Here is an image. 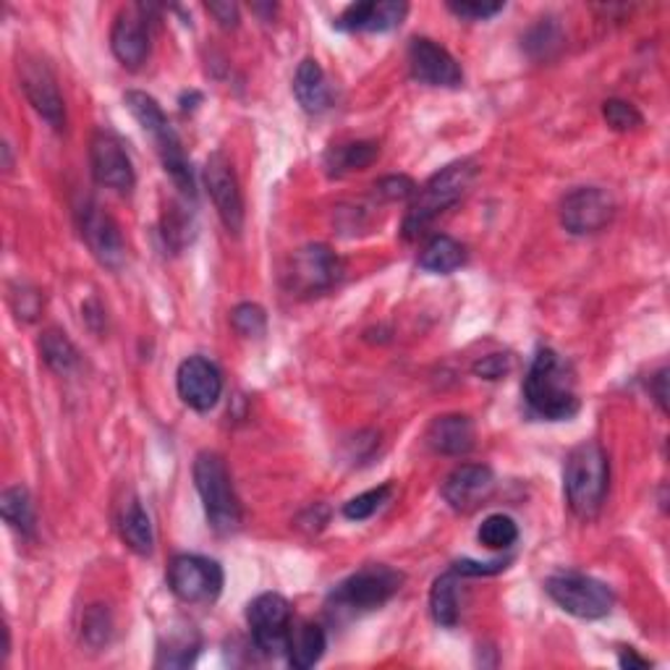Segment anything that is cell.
I'll return each mask as SVG.
<instances>
[{
	"mask_svg": "<svg viewBox=\"0 0 670 670\" xmlns=\"http://www.w3.org/2000/svg\"><path fill=\"white\" fill-rule=\"evenodd\" d=\"M524 401L540 420L563 422L579 412L577 377L571 364L553 348H540L524 377Z\"/></svg>",
	"mask_w": 670,
	"mask_h": 670,
	"instance_id": "cell-1",
	"label": "cell"
},
{
	"mask_svg": "<svg viewBox=\"0 0 670 670\" xmlns=\"http://www.w3.org/2000/svg\"><path fill=\"white\" fill-rule=\"evenodd\" d=\"M610 482V464L608 453L600 443L584 441L577 449H571L565 456L563 469V490L565 503L573 511V516L590 521L600 513L608 495Z\"/></svg>",
	"mask_w": 670,
	"mask_h": 670,
	"instance_id": "cell-2",
	"label": "cell"
},
{
	"mask_svg": "<svg viewBox=\"0 0 670 670\" xmlns=\"http://www.w3.org/2000/svg\"><path fill=\"white\" fill-rule=\"evenodd\" d=\"M474 176H476L474 162L459 160V162H451V166H445L443 170H437L422 189H416L414 203L408 205V213L404 218V228H401L404 230L406 242L420 238L437 215L456 205L469 191Z\"/></svg>",
	"mask_w": 670,
	"mask_h": 670,
	"instance_id": "cell-3",
	"label": "cell"
},
{
	"mask_svg": "<svg viewBox=\"0 0 670 670\" xmlns=\"http://www.w3.org/2000/svg\"><path fill=\"white\" fill-rule=\"evenodd\" d=\"M195 485L213 530L218 534H234L242 526V503L236 497L226 461L218 453L203 451L195 459Z\"/></svg>",
	"mask_w": 670,
	"mask_h": 670,
	"instance_id": "cell-4",
	"label": "cell"
},
{
	"mask_svg": "<svg viewBox=\"0 0 670 670\" xmlns=\"http://www.w3.org/2000/svg\"><path fill=\"white\" fill-rule=\"evenodd\" d=\"M545 592L558 608L577 618H584V621L605 618L615 605V594L608 584L579 571L553 573L545 582Z\"/></svg>",
	"mask_w": 670,
	"mask_h": 670,
	"instance_id": "cell-5",
	"label": "cell"
},
{
	"mask_svg": "<svg viewBox=\"0 0 670 670\" xmlns=\"http://www.w3.org/2000/svg\"><path fill=\"white\" fill-rule=\"evenodd\" d=\"M401 584H404V573L391 569V565H364L335 587L331 592V605L335 610H348V613L375 610L385 605L401 590Z\"/></svg>",
	"mask_w": 670,
	"mask_h": 670,
	"instance_id": "cell-6",
	"label": "cell"
},
{
	"mask_svg": "<svg viewBox=\"0 0 670 670\" xmlns=\"http://www.w3.org/2000/svg\"><path fill=\"white\" fill-rule=\"evenodd\" d=\"M168 587L186 605L215 602L223 592V569L205 555H176L168 563Z\"/></svg>",
	"mask_w": 670,
	"mask_h": 670,
	"instance_id": "cell-7",
	"label": "cell"
},
{
	"mask_svg": "<svg viewBox=\"0 0 670 670\" xmlns=\"http://www.w3.org/2000/svg\"><path fill=\"white\" fill-rule=\"evenodd\" d=\"M247 623L257 650L265 654L286 652L288 634H292V605L275 592H265L249 602Z\"/></svg>",
	"mask_w": 670,
	"mask_h": 670,
	"instance_id": "cell-8",
	"label": "cell"
},
{
	"mask_svg": "<svg viewBox=\"0 0 670 670\" xmlns=\"http://www.w3.org/2000/svg\"><path fill=\"white\" fill-rule=\"evenodd\" d=\"M615 203L600 186H582L565 195L561 203V223L573 236H592L613 220Z\"/></svg>",
	"mask_w": 670,
	"mask_h": 670,
	"instance_id": "cell-9",
	"label": "cell"
},
{
	"mask_svg": "<svg viewBox=\"0 0 670 670\" xmlns=\"http://www.w3.org/2000/svg\"><path fill=\"white\" fill-rule=\"evenodd\" d=\"M79 218V230L81 238L87 242L89 252L98 257L100 265L110 267V270H118L126 259V244L121 230H118L116 220L102 210L98 203L92 199H85L81 207L77 210Z\"/></svg>",
	"mask_w": 670,
	"mask_h": 670,
	"instance_id": "cell-10",
	"label": "cell"
},
{
	"mask_svg": "<svg viewBox=\"0 0 670 670\" xmlns=\"http://www.w3.org/2000/svg\"><path fill=\"white\" fill-rule=\"evenodd\" d=\"M19 81H21V89H24L29 106H32L45 121L53 126L56 131H61L66 126V108H63L61 92H58L56 77L53 71L48 69V63L40 61V58L24 56L19 61Z\"/></svg>",
	"mask_w": 670,
	"mask_h": 670,
	"instance_id": "cell-11",
	"label": "cell"
},
{
	"mask_svg": "<svg viewBox=\"0 0 670 670\" xmlns=\"http://www.w3.org/2000/svg\"><path fill=\"white\" fill-rule=\"evenodd\" d=\"M205 186L210 191L215 210H218L223 226L230 234H242L244 228V197L238 189V178L234 166L223 152H215L205 162Z\"/></svg>",
	"mask_w": 670,
	"mask_h": 670,
	"instance_id": "cell-12",
	"label": "cell"
},
{
	"mask_svg": "<svg viewBox=\"0 0 670 670\" xmlns=\"http://www.w3.org/2000/svg\"><path fill=\"white\" fill-rule=\"evenodd\" d=\"M344 278V263L325 244H309L292 259V288L299 294H319Z\"/></svg>",
	"mask_w": 670,
	"mask_h": 670,
	"instance_id": "cell-13",
	"label": "cell"
},
{
	"mask_svg": "<svg viewBox=\"0 0 670 670\" xmlns=\"http://www.w3.org/2000/svg\"><path fill=\"white\" fill-rule=\"evenodd\" d=\"M408 69L412 77L422 85L430 87H461L464 81V71L456 58H453L443 45H437L430 37H414L408 45Z\"/></svg>",
	"mask_w": 670,
	"mask_h": 670,
	"instance_id": "cell-14",
	"label": "cell"
},
{
	"mask_svg": "<svg viewBox=\"0 0 670 670\" xmlns=\"http://www.w3.org/2000/svg\"><path fill=\"white\" fill-rule=\"evenodd\" d=\"M178 396L195 412H210L220 401L223 393V375L210 359L205 356H189L178 364L176 372Z\"/></svg>",
	"mask_w": 670,
	"mask_h": 670,
	"instance_id": "cell-15",
	"label": "cell"
},
{
	"mask_svg": "<svg viewBox=\"0 0 670 670\" xmlns=\"http://www.w3.org/2000/svg\"><path fill=\"white\" fill-rule=\"evenodd\" d=\"M89 162H92L95 181L106 189L129 191L134 186V166L129 152L124 150L121 139L114 134H95L92 147H89Z\"/></svg>",
	"mask_w": 670,
	"mask_h": 670,
	"instance_id": "cell-16",
	"label": "cell"
},
{
	"mask_svg": "<svg viewBox=\"0 0 670 670\" xmlns=\"http://www.w3.org/2000/svg\"><path fill=\"white\" fill-rule=\"evenodd\" d=\"M495 487V474L490 466L464 464L445 476L443 497L453 511H472L487 501Z\"/></svg>",
	"mask_w": 670,
	"mask_h": 670,
	"instance_id": "cell-17",
	"label": "cell"
},
{
	"mask_svg": "<svg viewBox=\"0 0 670 670\" xmlns=\"http://www.w3.org/2000/svg\"><path fill=\"white\" fill-rule=\"evenodd\" d=\"M408 6L401 0H370L354 3L335 19V29L341 32H391L406 19Z\"/></svg>",
	"mask_w": 670,
	"mask_h": 670,
	"instance_id": "cell-18",
	"label": "cell"
},
{
	"mask_svg": "<svg viewBox=\"0 0 670 670\" xmlns=\"http://www.w3.org/2000/svg\"><path fill=\"white\" fill-rule=\"evenodd\" d=\"M110 50L126 69L137 71L150 56V32L139 9L121 11L110 29Z\"/></svg>",
	"mask_w": 670,
	"mask_h": 670,
	"instance_id": "cell-19",
	"label": "cell"
},
{
	"mask_svg": "<svg viewBox=\"0 0 670 670\" xmlns=\"http://www.w3.org/2000/svg\"><path fill=\"white\" fill-rule=\"evenodd\" d=\"M427 445L443 456H464L474 449V424L464 414H443L430 422Z\"/></svg>",
	"mask_w": 670,
	"mask_h": 670,
	"instance_id": "cell-20",
	"label": "cell"
},
{
	"mask_svg": "<svg viewBox=\"0 0 670 670\" xmlns=\"http://www.w3.org/2000/svg\"><path fill=\"white\" fill-rule=\"evenodd\" d=\"M294 95L307 114L317 116V114H325V110L331 108V102H333L331 87H327L323 66H319L315 58H304V61L299 63V69H296Z\"/></svg>",
	"mask_w": 670,
	"mask_h": 670,
	"instance_id": "cell-21",
	"label": "cell"
},
{
	"mask_svg": "<svg viewBox=\"0 0 670 670\" xmlns=\"http://www.w3.org/2000/svg\"><path fill=\"white\" fill-rule=\"evenodd\" d=\"M325 650H327V637L323 627H317V623H309V621L296 623V627L292 623V634H288V644H286L288 666L296 670H307L323 660Z\"/></svg>",
	"mask_w": 670,
	"mask_h": 670,
	"instance_id": "cell-22",
	"label": "cell"
},
{
	"mask_svg": "<svg viewBox=\"0 0 670 670\" xmlns=\"http://www.w3.org/2000/svg\"><path fill=\"white\" fill-rule=\"evenodd\" d=\"M118 532H121V540L126 542V548L134 550V553L152 555L155 550L152 521L147 516V511L141 509L137 497H129V501L124 503L121 516H118Z\"/></svg>",
	"mask_w": 670,
	"mask_h": 670,
	"instance_id": "cell-23",
	"label": "cell"
},
{
	"mask_svg": "<svg viewBox=\"0 0 670 670\" xmlns=\"http://www.w3.org/2000/svg\"><path fill=\"white\" fill-rule=\"evenodd\" d=\"M197 652H199V634L195 631V627L184 623L181 629L168 631V642L160 644L155 666L158 668H186L195 662Z\"/></svg>",
	"mask_w": 670,
	"mask_h": 670,
	"instance_id": "cell-24",
	"label": "cell"
},
{
	"mask_svg": "<svg viewBox=\"0 0 670 670\" xmlns=\"http://www.w3.org/2000/svg\"><path fill=\"white\" fill-rule=\"evenodd\" d=\"M466 263L464 244L451 236H435L420 255V267L435 275H449Z\"/></svg>",
	"mask_w": 670,
	"mask_h": 670,
	"instance_id": "cell-25",
	"label": "cell"
},
{
	"mask_svg": "<svg viewBox=\"0 0 670 670\" xmlns=\"http://www.w3.org/2000/svg\"><path fill=\"white\" fill-rule=\"evenodd\" d=\"M124 102H126V108H129V114L137 118V124L147 134H150L155 141L174 131V126L168 124V118H166V114H162V108L158 106V100L150 98L147 92L129 89V92L124 95Z\"/></svg>",
	"mask_w": 670,
	"mask_h": 670,
	"instance_id": "cell-26",
	"label": "cell"
},
{
	"mask_svg": "<svg viewBox=\"0 0 670 670\" xmlns=\"http://www.w3.org/2000/svg\"><path fill=\"white\" fill-rule=\"evenodd\" d=\"M0 511H3L6 524H9L11 530L21 532L24 538H32L37 516H35L32 495H29L27 487L13 485L9 490H3V495H0Z\"/></svg>",
	"mask_w": 670,
	"mask_h": 670,
	"instance_id": "cell-27",
	"label": "cell"
},
{
	"mask_svg": "<svg viewBox=\"0 0 670 670\" xmlns=\"http://www.w3.org/2000/svg\"><path fill=\"white\" fill-rule=\"evenodd\" d=\"M430 613H433L437 627L453 629L459 623V582L456 571L443 573L435 579L430 590Z\"/></svg>",
	"mask_w": 670,
	"mask_h": 670,
	"instance_id": "cell-28",
	"label": "cell"
},
{
	"mask_svg": "<svg viewBox=\"0 0 670 670\" xmlns=\"http://www.w3.org/2000/svg\"><path fill=\"white\" fill-rule=\"evenodd\" d=\"M40 354H42V362L48 364L56 375H71V372L79 367L77 346L71 344L69 335L56 331V327H50V331L42 333Z\"/></svg>",
	"mask_w": 670,
	"mask_h": 670,
	"instance_id": "cell-29",
	"label": "cell"
},
{
	"mask_svg": "<svg viewBox=\"0 0 670 670\" xmlns=\"http://www.w3.org/2000/svg\"><path fill=\"white\" fill-rule=\"evenodd\" d=\"M377 155H380V147L375 145V141H354V145L338 147V150H333L331 155H327V160H333L331 174L341 176V174H346V170L370 168L372 162L377 160Z\"/></svg>",
	"mask_w": 670,
	"mask_h": 670,
	"instance_id": "cell-30",
	"label": "cell"
},
{
	"mask_svg": "<svg viewBox=\"0 0 670 670\" xmlns=\"http://www.w3.org/2000/svg\"><path fill=\"white\" fill-rule=\"evenodd\" d=\"M476 540H480L482 548L487 550H509L511 545H516L519 540V526L516 521L505 513H493L480 524L476 530Z\"/></svg>",
	"mask_w": 670,
	"mask_h": 670,
	"instance_id": "cell-31",
	"label": "cell"
},
{
	"mask_svg": "<svg viewBox=\"0 0 670 670\" xmlns=\"http://www.w3.org/2000/svg\"><path fill=\"white\" fill-rule=\"evenodd\" d=\"M81 634L89 647H102L110 642L114 634V618L106 605H92L85 613V623H81Z\"/></svg>",
	"mask_w": 670,
	"mask_h": 670,
	"instance_id": "cell-32",
	"label": "cell"
},
{
	"mask_svg": "<svg viewBox=\"0 0 670 670\" xmlns=\"http://www.w3.org/2000/svg\"><path fill=\"white\" fill-rule=\"evenodd\" d=\"M391 490H393L391 485H380L375 490H367V493L352 497V501L344 505V516L352 521L370 519L372 513H377L380 509H383V503L391 497Z\"/></svg>",
	"mask_w": 670,
	"mask_h": 670,
	"instance_id": "cell-33",
	"label": "cell"
},
{
	"mask_svg": "<svg viewBox=\"0 0 670 670\" xmlns=\"http://www.w3.org/2000/svg\"><path fill=\"white\" fill-rule=\"evenodd\" d=\"M602 118H605L613 131H634L644 124L642 114L627 100H608L602 106Z\"/></svg>",
	"mask_w": 670,
	"mask_h": 670,
	"instance_id": "cell-34",
	"label": "cell"
},
{
	"mask_svg": "<svg viewBox=\"0 0 670 670\" xmlns=\"http://www.w3.org/2000/svg\"><path fill=\"white\" fill-rule=\"evenodd\" d=\"M230 323H234L236 333L247 335V338H257V335L265 333L267 327V315L259 304H238V307L230 312Z\"/></svg>",
	"mask_w": 670,
	"mask_h": 670,
	"instance_id": "cell-35",
	"label": "cell"
},
{
	"mask_svg": "<svg viewBox=\"0 0 670 670\" xmlns=\"http://www.w3.org/2000/svg\"><path fill=\"white\" fill-rule=\"evenodd\" d=\"M561 42H563L561 29H558L550 19L542 21V24H538L530 35H526V48H530V53L538 58H548L550 48L553 50L561 48Z\"/></svg>",
	"mask_w": 670,
	"mask_h": 670,
	"instance_id": "cell-36",
	"label": "cell"
},
{
	"mask_svg": "<svg viewBox=\"0 0 670 670\" xmlns=\"http://www.w3.org/2000/svg\"><path fill=\"white\" fill-rule=\"evenodd\" d=\"M505 9V3H487V0H451L449 11L456 13L459 19L466 21H487L493 19L495 13H501Z\"/></svg>",
	"mask_w": 670,
	"mask_h": 670,
	"instance_id": "cell-37",
	"label": "cell"
},
{
	"mask_svg": "<svg viewBox=\"0 0 670 670\" xmlns=\"http://www.w3.org/2000/svg\"><path fill=\"white\" fill-rule=\"evenodd\" d=\"M375 191L388 203H398L416 195V184L408 176H385L375 184Z\"/></svg>",
	"mask_w": 670,
	"mask_h": 670,
	"instance_id": "cell-38",
	"label": "cell"
},
{
	"mask_svg": "<svg viewBox=\"0 0 670 670\" xmlns=\"http://www.w3.org/2000/svg\"><path fill=\"white\" fill-rule=\"evenodd\" d=\"M511 370H513L511 354H490V356H482V359L474 364V375L485 380H501L509 375Z\"/></svg>",
	"mask_w": 670,
	"mask_h": 670,
	"instance_id": "cell-39",
	"label": "cell"
},
{
	"mask_svg": "<svg viewBox=\"0 0 670 670\" xmlns=\"http://www.w3.org/2000/svg\"><path fill=\"white\" fill-rule=\"evenodd\" d=\"M505 569V561H493V563H476V561H459L453 563V571L461 577H487V573H497Z\"/></svg>",
	"mask_w": 670,
	"mask_h": 670,
	"instance_id": "cell-40",
	"label": "cell"
},
{
	"mask_svg": "<svg viewBox=\"0 0 670 670\" xmlns=\"http://www.w3.org/2000/svg\"><path fill=\"white\" fill-rule=\"evenodd\" d=\"M21 294V304H17V315L19 319H27V323H32V319L40 315V307H42V299L40 294L37 292H19Z\"/></svg>",
	"mask_w": 670,
	"mask_h": 670,
	"instance_id": "cell-41",
	"label": "cell"
},
{
	"mask_svg": "<svg viewBox=\"0 0 670 670\" xmlns=\"http://www.w3.org/2000/svg\"><path fill=\"white\" fill-rule=\"evenodd\" d=\"M207 11L220 21V27H236L238 21V9L236 3H207Z\"/></svg>",
	"mask_w": 670,
	"mask_h": 670,
	"instance_id": "cell-42",
	"label": "cell"
},
{
	"mask_svg": "<svg viewBox=\"0 0 670 670\" xmlns=\"http://www.w3.org/2000/svg\"><path fill=\"white\" fill-rule=\"evenodd\" d=\"M618 662H621V668H650V660L639 658V654L634 650H623L621 658H618Z\"/></svg>",
	"mask_w": 670,
	"mask_h": 670,
	"instance_id": "cell-43",
	"label": "cell"
},
{
	"mask_svg": "<svg viewBox=\"0 0 670 670\" xmlns=\"http://www.w3.org/2000/svg\"><path fill=\"white\" fill-rule=\"evenodd\" d=\"M654 383H658V388H654V396H658V404H660L662 412H666V408H668V404H666V398H668V391H666L668 370H660L658 375H654Z\"/></svg>",
	"mask_w": 670,
	"mask_h": 670,
	"instance_id": "cell-44",
	"label": "cell"
}]
</instances>
